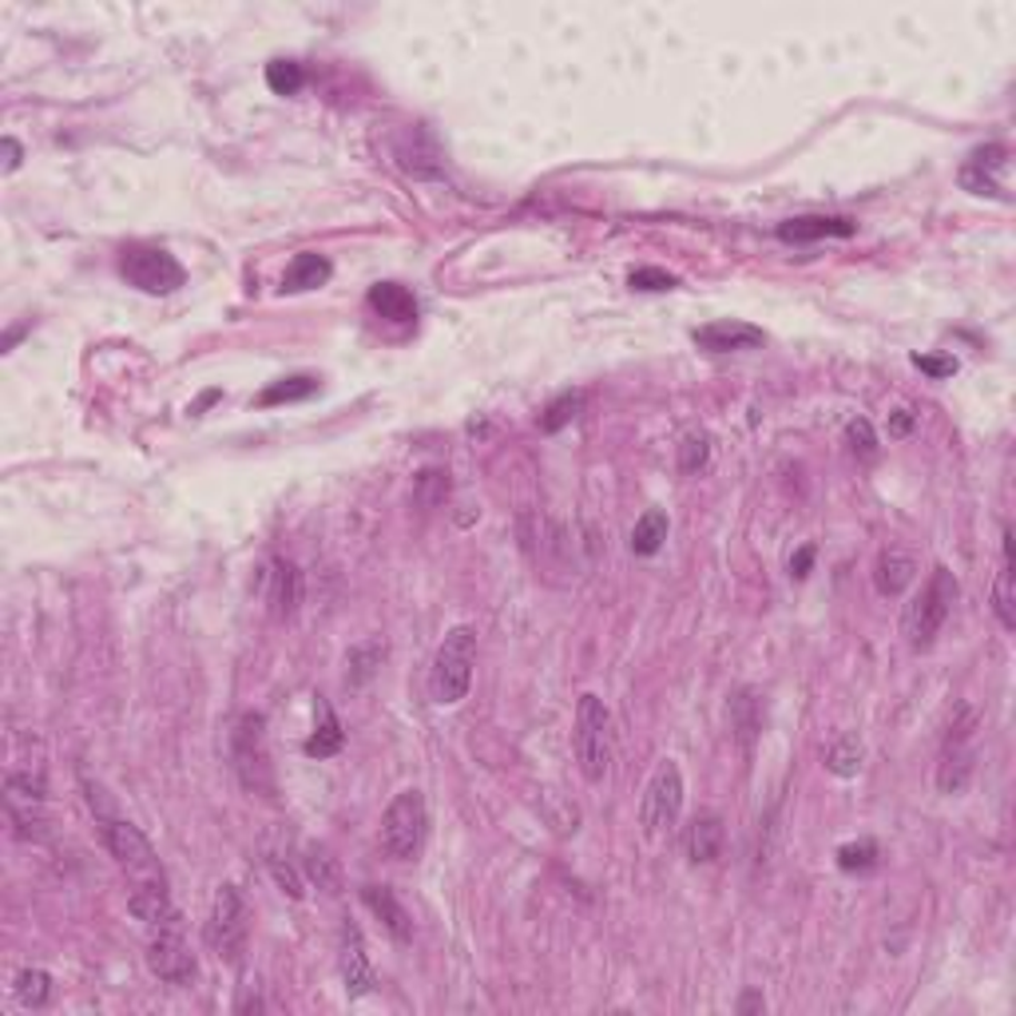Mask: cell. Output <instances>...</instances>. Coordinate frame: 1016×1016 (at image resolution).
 Here are the masks:
<instances>
[{
    "label": "cell",
    "instance_id": "ac0fdd59",
    "mask_svg": "<svg viewBox=\"0 0 1016 1016\" xmlns=\"http://www.w3.org/2000/svg\"><path fill=\"white\" fill-rule=\"evenodd\" d=\"M361 902H366V906H370V914L378 917L381 925H386L394 942H401V945L414 942V922H409L406 906H401L398 897H394V889H386V886H361Z\"/></svg>",
    "mask_w": 1016,
    "mask_h": 1016
},
{
    "label": "cell",
    "instance_id": "3957f363",
    "mask_svg": "<svg viewBox=\"0 0 1016 1016\" xmlns=\"http://www.w3.org/2000/svg\"><path fill=\"white\" fill-rule=\"evenodd\" d=\"M472 664H477V631L469 624H457L445 631L434 664H429V699L441 707L461 703L472 687Z\"/></svg>",
    "mask_w": 1016,
    "mask_h": 1016
},
{
    "label": "cell",
    "instance_id": "5bb4252c",
    "mask_svg": "<svg viewBox=\"0 0 1016 1016\" xmlns=\"http://www.w3.org/2000/svg\"><path fill=\"white\" fill-rule=\"evenodd\" d=\"M691 338H695V346H703V350H711V353L758 350V346L767 342V333L750 322H739V318H723V322L699 326Z\"/></svg>",
    "mask_w": 1016,
    "mask_h": 1016
},
{
    "label": "cell",
    "instance_id": "2e32d148",
    "mask_svg": "<svg viewBox=\"0 0 1016 1016\" xmlns=\"http://www.w3.org/2000/svg\"><path fill=\"white\" fill-rule=\"evenodd\" d=\"M858 231L854 219H841V215H798V219L778 222V239L783 242H818V239H850Z\"/></svg>",
    "mask_w": 1016,
    "mask_h": 1016
},
{
    "label": "cell",
    "instance_id": "ab89813d",
    "mask_svg": "<svg viewBox=\"0 0 1016 1016\" xmlns=\"http://www.w3.org/2000/svg\"><path fill=\"white\" fill-rule=\"evenodd\" d=\"M747 699H750V691H743L739 699H735V727H739L743 747H750V739H755V730L763 727V711H747Z\"/></svg>",
    "mask_w": 1016,
    "mask_h": 1016
},
{
    "label": "cell",
    "instance_id": "cb8c5ba5",
    "mask_svg": "<svg viewBox=\"0 0 1016 1016\" xmlns=\"http://www.w3.org/2000/svg\"><path fill=\"white\" fill-rule=\"evenodd\" d=\"M993 611H997L1000 628H1005V631L1016 628V611H1013V532H1005L1000 572H997V584H993Z\"/></svg>",
    "mask_w": 1016,
    "mask_h": 1016
},
{
    "label": "cell",
    "instance_id": "7a4b0ae2",
    "mask_svg": "<svg viewBox=\"0 0 1016 1016\" xmlns=\"http://www.w3.org/2000/svg\"><path fill=\"white\" fill-rule=\"evenodd\" d=\"M957 596H962L957 576H953L945 564H937L934 572H929V580L922 584V591L906 604V616H902V636H906V644L914 647V651H929V647H934L937 631L945 628V619H949Z\"/></svg>",
    "mask_w": 1016,
    "mask_h": 1016
},
{
    "label": "cell",
    "instance_id": "4dcf8cb0",
    "mask_svg": "<svg viewBox=\"0 0 1016 1016\" xmlns=\"http://www.w3.org/2000/svg\"><path fill=\"white\" fill-rule=\"evenodd\" d=\"M711 461V434L707 429H695L679 441V472H699Z\"/></svg>",
    "mask_w": 1016,
    "mask_h": 1016
},
{
    "label": "cell",
    "instance_id": "5b68a950",
    "mask_svg": "<svg viewBox=\"0 0 1016 1016\" xmlns=\"http://www.w3.org/2000/svg\"><path fill=\"white\" fill-rule=\"evenodd\" d=\"M616 755V735H611V715L600 695H580L576 707V763L588 783H600Z\"/></svg>",
    "mask_w": 1016,
    "mask_h": 1016
},
{
    "label": "cell",
    "instance_id": "ba28073f",
    "mask_svg": "<svg viewBox=\"0 0 1016 1016\" xmlns=\"http://www.w3.org/2000/svg\"><path fill=\"white\" fill-rule=\"evenodd\" d=\"M120 275L131 287L143 295H176L187 282V270L179 267V259L163 247H148V242H131L120 250Z\"/></svg>",
    "mask_w": 1016,
    "mask_h": 1016
},
{
    "label": "cell",
    "instance_id": "277c9868",
    "mask_svg": "<svg viewBox=\"0 0 1016 1016\" xmlns=\"http://www.w3.org/2000/svg\"><path fill=\"white\" fill-rule=\"evenodd\" d=\"M231 767L250 795H275V763L267 750V719L259 711H242L231 723Z\"/></svg>",
    "mask_w": 1016,
    "mask_h": 1016
},
{
    "label": "cell",
    "instance_id": "8fae6325",
    "mask_svg": "<svg viewBox=\"0 0 1016 1016\" xmlns=\"http://www.w3.org/2000/svg\"><path fill=\"white\" fill-rule=\"evenodd\" d=\"M973 735H977V715H973V707H962L957 719L949 723L942 763H937V790H942V795H962L965 786H969L973 763H977Z\"/></svg>",
    "mask_w": 1016,
    "mask_h": 1016
},
{
    "label": "cell",
    "instance_id": "52a82bcc",
    "mask_svg": "<svg viewBox=\"0 0 1016 1016\" xmlns=\"http://www.w3.org/2000/svg\"><path fill=\"white\" fill-rule=\"evenodd\" d=\"M148 969L156 973L163 985H191L195 980V953L187 945L183 917L171 909L159 925H148Z\"/></svg>",
    "mask_w": 1016,
    "mask_h": 1016
},
{
    "label": "cell",
    "instance_id": "ffe728a7",
    "mask_svg": "<svg viewBox=\"0 0 1016 1016\" xmlns=\"http://www.w3.org/2000/svg\"><path fill=\"white\" fill-rule=\"evenodd\" d=\"M333 275L330 259L326 255H315V250H302V255H295V262L287 267V275H282V290L287 295H302V290H318L326 287Z\"/></svg>",
    "mask_w": 1016,
    "mask_h": 1016
},
{
    "label": "cell",
    "instance_id": "60d3db41",
    "mask_svg": "<svg viewBox=\"0 0 1016 1016\" xmlns=\"http://www.w3.org/2000/svg\"><path fill=\"white\" fill-rule=\"evenodd\" d=\"M810 564H814V545H803L795 556H790V576H795V580H806V576H810Z\"/></svg>",
    "mask_w": 1016,
    "mask_h": 1016
},
{
    "label": "cell",
    "instance_id": "8992f818",
    "mask_svg": "<svg viewBox=\"0 0 1016 1016\" xmlns=\"http://www.w3.org/2000/svg\"><path fill=\"white\" fill-rule=\"evenodd\" d=\"M429 814L421 790H401L381 814V850L394 861H414L426 846Z\"/></svg>",
    "mask_w": 1016,
    "mask_h": 1016
},
{
    "label": "cell",
    "instance_id": "6da1fadb",
    "mask_svg": "<svg viewBox=\"0 0 1016 1016\" xmlns=\"http://www.w3.org/2000/svg\"><path fill=\"white\" fill-rule=\"evenodd\" d=\"M88 790H92V783H88ZM88 803H92L96 823H100L103 846L111 850L116 866L128 874V886L131 889H163L167 874H163V866H159V854L151 850V841L143 838V830L131 826V823H123V818H116V814H111L108 806L96 798V790L88 795Z\"/></svg>",
    "mask_w": 1016,
    "mask_h": 1016
},
{
    "label": "cell",
    "instance_id": "d6a6232c",
    "mask_svg": "<svg viewBox=\"0 0 1016 1016\" xmlns=\"http://www.w3.org/2000/svg\"><path fill=\"white\" fill-rule=\"evenodd\" d=\"M826 770H834L838 778H854L861 770V743L858 739H838L826 750Z\"/></svg>",
    "mask_w": 1016,
    "mask_h": 1016
},
{
    "label": "cell",
    "instance_id": "7bdbcfd3",
    "mask_svg": "<svg viewBox=\"0 0 1016 1016\" xmlns=\"http://www.w3.org/2000/svg\"><path fill=\"white\" fill-rule=\"evenodd\" d=\"M20 159H24V151H20V143H17V139H12V136H4V176H9V171H17V167H20Z\"/></svg>",
    "mask_w": 1016,
    "mask_h": 1016
},
{
    "label": "cell",
    "instance_id": "9c48e42d",
    "mask_svg": "<svg viewBox=\"0 0 1016 1016\" xmlns=\"http://www.w3.org/2000/svg\"><path fill=\"white\" fill-rule=\"evenodd\" d=\"M247 934H250V914L242 902L239 886H222L215 894L211 917H207V945L219 953L227 965H239L247 953Z\"/></svg>",
    "mask_w": 1016,
    "mask_h": 1016
},
{
    "label": "cell",
    "instance_id": "ee69618b",
    "mask_svg": "<svg viewBox=\"0 0 1016 1016\" xmlns=\"http://www.w3.org/2000/svg\"><path fill=\"white\" fill-rule=\"evenodd\" d=\"M767 1008V1000H763V993H747V997L739 1000V1013H763Z\"/></svg>",
    "mask_w": 1016,
    "mask_h": 1016
},
{
    "label": "cell",
    "instance_id": "e575fe53",
    "mask_svg": "<svg viewBox=\"0 0 1016 1016\" xmlns=\"http://www.w3.org/2000/svg\"><path fill=\"white\" fill-rule=\"evenodd\" d=\"M414 497H417V505H426V508L441 505V500L449 497V472H441V469L417 472V489H414Z\"/></svg>",
    "mask_w": 1016,
    "mask_h": 1016
},
{
    "label": "cell",
    "instance_id": "b9f144b4",
    "mask_svg": "<svg viewBox=\"0 0 1016 1016\" xmlns=\"http://www.w3.org/2000/svg\"><path fill=\"white\" fill-rule=\"evenodd\" d=\"M914 429V414L909 409H894L889 414V437H906Z\"/></svg>",
    "mask_w": 1016,
    "mask_h": 1016
},
{
    "label": "cell",
    "instance_id": "e0dca14e",
    "mask_svg": "<svg viewBox=\"0 0 1016 1016\" xmlns=\"http://www.w3.org/2000/svg\"><path fill=\"white\" fill-rule=\"evenodd\" d=\"M267 604H270V616L275 619H290L302 600V576L290 560H270V572H267Z\"/></svg>",
    "mask_w": 1016,
    "mask_h": 1016
},
{
    "label": "cell",
    "instance_id": "603a6c76",
    "mask_svg": "<svg viewBox=\"0 0 1016 1016\" xmlns=\"http://www.w3.org/2000/svg\"><path fill=\"white\" fill-rule=\"evenodd\" d=\"M723 841H727V830H723L719 814H699L687 830V854L691 861H715L723 854Z\"/></svg>",
    "mask_w": 1016,
    "mask_h": 1016
},
{
    "label": "cell",
    "instance_id": "d6986e66",
    "mask_svg": "<svg viewBox=\"0 0 1016 1016\" xmlns=\"http://www.w3.org/2000/svg\"><path fill=\"white\" fill-rule=\"evenodd\" d=\"M914 576H917V560L909 552H902V548H889L874 564V588L881 596H902L914 584Z\"/></svg>",
    "mask_w": 1016,
    "mask_h": 1016
},
{
    "label": "cell",
    "instance_id": "74e56055",
    "mask_svg": "<svg viewBox=\"0 0 1016 1016\" xmlns=\"http://www.w3.org/2000/svg\"><path fill=\"white\" fill-rule=\"evenodd\" d=\"M381 656H386V647H381V644L353 647V651H350V664H353L350 667V684H366V679L373 675V664H378Z\"/></svg>",
    "mask_w": 1016,
    "mask_h": 1016
},
{
    "label": "cell",
    "instance_id": "f35d334b",
    "mask_svg": "<svg viewBox=\"0 0 1016 1016\" xmlns=\"http://www.w3.org/2000/svg\"><path fill=\"white\" fill-rule=\"evenodd\" d=\"M914 366L937 381L957 373V358H953V353H914Z\"/></svg>",
    "mask_w": 1016,
    "mask_h": 1016
},
{
    "label": "cell",
    "instance_id": "7402d4cb",
    "mask_svg": "<svg viewBox=\"0 0 1016 1016\" xmlns=\"http://www.w3.org/2000/svg\"><path fill=\"white\" fill-rule=\"evenodd\" d=\"M315 715H318V727H315V735L306 739V755L310 758H330V755H338L342 750V743H346V735H342V723H338V715H333V707L330 703L318 695L315 699Z\"/></svg>",
    "mask_w": 1016,
    "mask_h": 1016
},
{
    "label": "cell",
    "instance_id": "4316f807",
    "mask_svg": "<svg viewBox=\"0 0 1016 1016\" xmlns=\"http://www.w3.org/2000/svg\"><path fill=\"white\" fill-rule=\"evenodd\" d=\"M302 874H306V881H315V886L326 889V894H338V886H342V869H338V861H333L322 846H306Z\"/></svg>",
    "mask_w": 1016,
    "mask_h": 1016
},
{
    "label": "cell",
    "instance_id": "d590c367",
    "mask_svg": "<svg viewBox=\"0 0 1016 1016\" xmlns=\"http://www.w3.org/2000/svg\"><path fill=\"white\" fill-rule=\"evenodd\" d=\"M628 287L644 290V295H656V290H675L679 287V278L667 275V270H659V267H639L628 275Z\"/></svg>",
    "mask_w": 1016,
    "mask_h": 1016
},
{
    "label": "cell",
    "instance_id": "30bf717a",
    "mask_svg": "<svg viewBox=\"0 0 1016 1016\" xmlns=\"http://www.w3.org/2000/svg\"><path fill=\"white\" fill-rule=\"evenodd\" d=\"M679 810H684V770H679V763L664 758L647 783L644 803H639V826H644L647 838H659L679 823Z\"/></svg>",
    "mask_w": 1016,
    "mask_h": 1016
},
{
    "label": "cell",
    "instance_id": "44dd1931",
    "mask_svg": "<svg viewBox=\"0 0 1016 1016\" xmlns=\"http://www.w3.org/2000/svg\"><path fill=\"white\" fill-rule=\"evenodd\" d=\"M366 302H370L373 315H381L386 322L409 326L417 318V298L409 295L406 287H398V282H378V287H370Z\"/></svg>",
    "mask_w": 1016,
    "mask_h": 1016
},
{
    "label": "cell",
    "instance_id": "484cf974",
    "mask_svg": "<svg viewBox=\"0 0 1016 1016\" xmlns=\"http://www.w3.org/2000/svg\"><path fill=\"white\" fill-rule=\"evenodd\" d=\"M667 512H659V508H647L644 517L636 520V528H631V552L636 556H656L659 548H664L667 540Z\"/></svg>",
    "mask_w": 1016,
    "mask_h": 1016
},
{
    "label": "cell",
    "instance_id": "f546056e",
    "mask_svg": "<svg viewBox=\"0 0 1016 1016\" xmlns=\"http://www.w3.org/2000/svg\"><path fill=\"white\" fill-rule=\"evenodd\" d=\"M17 1000L24 1008H44L52 1000V977L44 969H24L17 977Z\"/></svg>",
    "mask_w": 1016,
    "mask_h": 1016
},
{
    "label": "cell",
    "instance_id": "4fadbf2b",
    "mask_svg": "<svg viewBox=\"0 0 1016 1016\" xmlns=\"http://www.w3.org/2000/svg\"><path fill=\"white\" fill-rule=\"evenodd\" d=\"M962 187L973 195H993L1000 203H1008V148L1005 143H989L977 148L962 167Z\"/></svg>",
    "mask_w": 1016,
    "mask_h": 1016
},
{
    "label": "cell",
    "instance_id": "8d00e7d4",
    "mask_svg": "<svg viewBox=\"0 0 1016 1016\" xmlns=\"http://www.w3.org/2000/svg\"><path fill=\"white\" fill-rule=\"evenodd\" d=\"M846 441H850V449L861 457V461H874V457H878V434H874V426H869L866 417H858V421L846 426Z\"/></svg>",
    "mask_w": 1016,
    "mask_h": 1016
},
{
    "label": "cell",
    "instance_id": "7c38bea8",
    "mask_svg": "<svg viewBox=\"0 0 1016 1016\" xmlns=\"http://www.w3.org/2000/svg\"><path fill=\"white\" fill-rule=\"evenodd\" d=\"M4 806H9V823L17 826L20 838H40L44 834V783L32 775L12 770L4 778Z\"/></svg>",
    "mask_w": 1016,
    "mask_h": 1016
},
{
    "label": "cell",
    "instance_id": "1f68e13d",
    "mask_svg": "<svg viewBox=\"0 0 1016 1016\" xmlns=\"http://www.w3.org/2000/svg\"><path fill=\"white\" fill-rule=\"evenodd\" d=\"M306 83V72L298 60H270L267 64V88L275 96H295Z\"/></svg>",
    "mask_w": 1016,
    "mask_h": 1016
},
{
    "label": "cell",
    "instance_id": "836d02e7",
    "mask_svg": "<svg viewBox=\"0 0 1016 1016\" xmlns=\"http://www.w3.org/2000/svg\"><path fill=\"white\" fill-rule=\"evenodd\" d=\"M838 866L846 869V874H866V869L878 866V846H874L869 838L846 841V846L838 850Z\"/></svg>",
    "mask_w": 1016,
    "mask_h": 1016
},
{
    "label": "cell",
    "instance_id": "f1b7e54d",
    "mask_svg": "<svg viewBox=\"0 0 1016 1016\" xmlns=\"http://www.w3.org/2000/svg\"><path fill=\"white\" fill-rule=\"evenodd\" d=\"M267 869L275 874L278 889H282L290 902H302V897H306V874H302V866H295V861H287V854H278L275 846H267Z\"/></svg>",
    "mask_w": 1016,
    "mask_h": 1016
},
{
    "label": "cell",
    "instance_id": "9a60e30c",
    "mask_svg": "<svg viewBox=\"0 0 1016 1016\" xmlns=\"http://www.w3.org/2000/svg\"><path fill=\"white\" fill-rule=\"evenodd\" d=\"M342 985L350 997H366L378 985L370 953H366V942H361V929L353 922L342 925Z\"/></svg>",
    "mask_w": 1016,
    "mask_h": 1016
},
{
    "label": "cell",
    "instance_id": "d4e9b609",
    "mask_svg": "<svg viewBox=\"0 0 1016 1016\" xmlns=\"http://www.w3.org/2000/svg\"><path fill=\"white\" fill-rule=\"evenodd\" d=\"M318 394V378L310 373H298V378H282V381H270L267 389L259 394L255 406L259 409H275V406H290V401H306Z\"/></svg>",
    "mask_w": 1016,
    "mask_h": 1016
},
{
    "label": "cell",
    "instance_id": "83f0119b",
    "mask_svg": "<svg viewBox=\"0 0 1016 1016\" xmlns=\"http://www.w3.org/2000/svg\"><path fill=\"white\" fill-rule=\"evenodd\" d=\"M584 389H568V394H560V398L552 401V406L540 414V434H560L564 426H572L576 417L584 414Z\"/></svg>",
    "mask_w": 1016,
    "mask_h": 1016
}]
</instances>
